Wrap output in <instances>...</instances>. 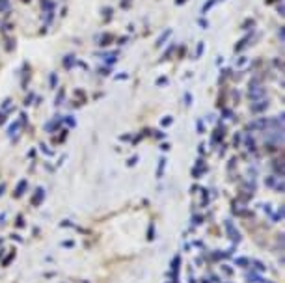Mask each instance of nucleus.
<instances>
[{
    "label": "nucleus",
    "mask_w": 285,
    "mask_h": 283,
    "mask_svg": "<svg viewBox=\"0 0 285 283\" xmlns=\"http://www.w3.org/2000/svg\"><path fill=\"white\" fill-rule=\"evenodd\" d=\"M237 263H239V265H248V259H239Z\"/></svg>",
    "instance_id": "nucleus-1"
}]
</instances>
